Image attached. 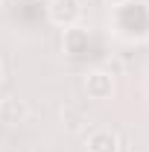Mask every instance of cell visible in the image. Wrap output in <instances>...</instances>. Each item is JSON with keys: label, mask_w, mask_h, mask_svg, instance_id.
I'll return each mask as SVG.
<instances>
[{"label": "cell", "mask_w": 149, "mask_h": 152, "mask_svg": "<svg viewBox=\"0 0 149 152\" xmlns=\"http://www.w3.org/2000/svg\"><path fill=\"white\" fill-rule=\"evenodd\" d=\"M82 18V3L79 0H47V20L58 26V29H67L76 26Z\"/></svg>", "instance_id": "cell-2"}, {"label": "cell", "mask_w": 149, "mask_h": 152, "mask_svg": "<svg viewBox=\"0 0 149 152\" xmlns=\"http://www.w3.org/2000/svg\"><path fill=\"white\" fill-rule=\"evenodd\" d=\"M3 3H6V0H0V6H3Z\"/></svg>", "instance_id": "cell-7"}, {"label": "cell", "mask_w": 149, "mask_h": 152, "mask_svg": "<svg viewBox=\"0 0 149 152\" xmlns=\"http://www.w3.org/2000/svg\"><path fill=\"white\" fill-rule=\"evenodd\" d=\"M85 152H120V134L108 126H96L85 137Z\"/></svg>", "instance_id": "cell-4"}, {"label": "cell", "mask_w": 149, "mask_h": 152, "mask_svg": "<svg viewBox=\"0 0 149 152\" xmlns=\"http://www.w3.org/2000/svg\"><path fill=\"white\" fill-rule=\"evenodd\" d=\"M0 82H3V64H0Z\"/></svg>", "instance_id": "cell-6"}, {"label": "cell", "mask_w": 149, "mask_h": 152, "mask_svg": "<svg viewBox=\"0 0 149 152\" xmlns=\"http://www.w3.org/2000/svg\"><path fill=\"white\" fill-rule=\"evenodd\" d=\"M82 91L88 94V99H96V102H105L114 96V76L102 67H91L82 76Z\"/></svg>", "instance_id": "cell-1"}, {"label": "cell", "mask_w": 149, "mask_h": 152, "mask_svg": "<svg viewBox=\"0 0 149 152\" xmlns=\"http://www.w3.org/2000/svg\"><path fill=\"white\" fill-rule=\"evenodd\" d=\"M105 3H108L111 9H117V6H123V3H129V0H105Z\"/></svg>", "instance_id": "cell-5"}, {"label": "cell", "mask_w": 149, "mask_h": 152, "mask_svg": "<svg viewBox=\"0 0 149 152\" xmlns=\"http://www.w3.org/2000/svg\"><path fill=\"white\" fill-rule=\"evenodd\" d=\"M61 50H64L70 58L88 56V53H91V32L82 29L79 23H76V26H67V29H61Z\"/></svg>", "instance_id": "cell-3"}]
</instances>
